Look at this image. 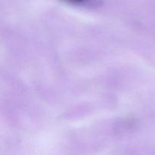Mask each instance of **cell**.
I'll use <instances>...</instances> for the list:
<instances>
[{"label":"cell","mask_w":155,"mask_h":155,"mask_svg":"<svg viewBox=\"0 0 155 155\" xmlns=\"http://www.w3.org/2000/svg\"><path fill=\"white\" fill-rule=\"evenodd\" d=\"M66 1L72 3H75V4H80V3H84L86 2L89 1V0H66Z\"/></svg>","instance_id":"6da1fadb"}]
</instances>
